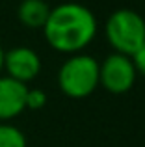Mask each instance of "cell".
<instances>
[{"mask_svg":"<svg viewBox=\"0 0 145 147\" xmlns=\"http://www.w3.org/2000/svg\"><path fill=\"white\" fill-rule=\"evenodd\" d=\"M48 47L62 54H78L89 47L97 36V19L93 11L78 2H63L50 7L43 26Z\"/></svg>","mask_w":145,"mask_h":147,"instance_id":"obj_1","label":"cell"},{"mask_svg":"<svg viewBox=\"0 0 145 147\" xmlns=\"http://www.w3.org/2000/svg\"><path fill=\"white\" fill-rule=\"evenodd\" d=\"M58 88L71 99H86L99 88V61L86 52L71 54L58 71Z\"/></svg>","mask_w":145,"mask_h":147,"instance_id":"obj_2","label":"cell"},{"mask_svg":"<svg viewBox=\"0 0 145 147\" xmlns=\"http://www.w3.org/2000/svg\"><path fill=\"white\" fill-rule=\"evenodd\" d=\"M104 36L113 52L132 56L145 45V19L134 9H115L104 22Z\"/></svg>","mask_w":145,"mask_h":147,"instance_id":"obj_3","label":"cell"},{"mask_svg":"<svg viewBox=\"0 0 145 147\" xmlns=\"http://www.w3.org/2000/svg\"><path fill=\"white\" fill-rule=\"evenodd\" d=\"M136 67L130 56L119 52H112L99 63V86H102L108 93L123 95L132 90L136 82Z\"/></svg>","mask_w":145,"mask_h":147,"instance_id":"obj_4","label":"cell"},{"mask_svg":"<svg viewBox=\"0 0 145 147\" xmlns=\"http://www.w3.org/2000/svg\"><path fill=\"white\" fill-rule=\"evenodd\" d=\"M4 71L9 78L28 84L41 73V58L30 47H13L4 52Z\"/></svg>","mask_w":145,"mask_h":147,"instance_id":"obj_5","label":"cell"},{"mask_svg":"<svg viewBox=\"0 0 145 147\" xmlns=\"http://www.w3.org/2000/svg\"><path fill=\"white\" fill-rule=\"evenodd\" d=\"M26 84L0 76V123H7L26 110Z\"/></svg>","mask_w":145,"mask_h":147,"instance_id":"obj_6","label":"cell"},{"mask_svg":"<svg viewBox=\"0 0 145 147\" xmlns=\"http://www.w3.org/2000/svg\"><path fill=\"white\" fill-rule=\"evenodd\" d=\"M50 13V6L45 0H22L17 7V17L26 28H43Z\"/></svg>","mask_w":145,"mask_h":147,"instance_id":"obj_7","label":"cell"},{"mask_svg":"<svg viewBox=\"0 0 145 147\" xmlns=\"http://www.w3.org/2000/svg\"><path fill=\"white\" fill-rule=\"evenodd\" d=\"M0 147H26L24 132L11 123H0Z\"/></svg>","mask_w":145,"mask_h":147,"instance_id":"obj_8","label":"cell"},{"mask_svg":"<svg viewBox=\"0 0 145 147\" xmlns=\"http://www.w3.org/2000/svg\"><path fill=\"white\" fill-rule=\"evenodd\" d=\"M47 104V93L39 88L26 91V110H41Z\"/></svg>","mask_w":145,"mask_h":147,"instance_id":"obj_9","label":"cell"},{"mask_svg":"<svg viewBox=\"0 0 145 147\" xmlns=\"http://www.w3.org/2000/svg\"><path fill=\"white\" fill-rule=\"evenodd\" d=\"M130 58H132V63H134V67H136V73L145 76V45L140 50H136Z\"/></svg>","mask_w":145,"mask_h":147,"instance_id":"obj_10","label":"cell"},{"mask_svg":"<svg viewBox=\"0 0 145 147\" xmlns=\"http://www.w3.org/2000/svg\"><path fill=\"white\" fill-rule=\"evenodd\" d=\"M2 71H4V50L0 47V76H2Z\"/></svg>","mask_w":145,"mask_h":147,"instance_id":"obj_11","label":"cell"}]
</instances>
